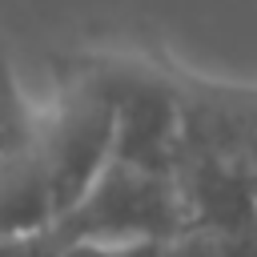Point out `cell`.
Segmentation results:
<instances>
[{"label": "cell", "mask_w": 257, "mask_h": 257, "mask_svg": "<svg viewBox=\"0 0 257 257\" xmlns=\"http://www.w3.org/2000/svg\"><path fill=\"white\" fill-rule=\"evenodd\" d=\"M112 100L96 80L92 64L76 56L60 68L48 100H36V120L24 141L48 193L52 225L112 161Z\"/></svg>", "instance_id": "6da1fadb"}, {"label": "cell", "mask_w": 257, "mask_h": 257, "mask_svg": "<svg viewBox=\"0 0 257 257\" xmlns=\"http://www.w3.org/2000/svg\"><path fill=\"white\" fill-rule=\"evenodd\" d=\"M60 241H157L181 233V201L169 173L108 161L100 177L52 225Z\"/></svg>", "instance_id": "7a4b0ae2"}, {"label": "cell", "mask_w": 257, "mask_h": 257, "mask_svg": "<svg viewBox=\"0 0 257 257\" xmlns=\"http://www.w3.org/2000/svg\"><path fill=\"white\" fill-rule=\"evenodd\" d=\"M181 157H249L257 141V84L201 76L173 60Z\"/></svg>", "instance_id": "3957f363"}, {"label": "cell", "mask_w": 257, "mask_h": 257, "mask_svg": "<svg viewBox=\"0 0 257 257\" xmlns=\"http://www.w3.org/2000/svg\"><path fill=\"white\" fill-rule=\"evenodd\" d=\"M165 257H257V225L177 233L165 245Z\"/></svg>", "instance_id": "277c9868"}, {"label": "cell", "mask_w": 257, "mask_h": 257, "mask_svg": "<svg viewBox=\"0 0 257 257\" xmlns=\"http://www.w3.org/2000/svg\"><path fill=\"white\" fill-rule=\"evenodd\" d=\"M32 120H36V100L24 96L12 64H8L4 52H0V157L28 141Z\"/></svg>", "instance_id": "5b68a950"}, {"label": "cell", "mask_w": 257, "mask_h": 257, "mask_svg": "<svg viewBox=\"0 0 257 257\" xmlns=\"http://www.w3.org/2000/svg\"><path fill=\"white\" fill-rule=\"evenodd\" d=\"M56 257H165V245L157 241H60Z\"/></svg>", "instance_id": "8992f818"}, {"label": "cell", "mask_w": 257, "mask_h": 257, "mask_svg": "<svg viewBox=\"0 0 257 257\" xmlns=\"http://www.w3.org/2000/svg\"><path fill=\"white\" fill-rule=\"evenodd\" d=\"M56 253H60V241L52 229L0 237V257H56Z\"/></svg>", "instance_id": "52a82bcc"}]
</instances>
